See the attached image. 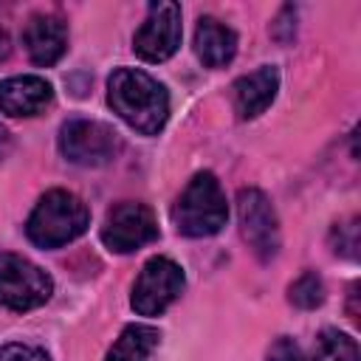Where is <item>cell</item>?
<instances>
[{"label":"cell","mask_w":361,"mask_h":361,"mask_svg":"<svg viewBox=\"0 0 361 361\" xmlns=\"http://www.w3.org/2000/svg\"><path fill=\"white\" fill-rule=\"evenodd\" d=\"M107 102L118 118L144 135H155L169 118L166 87L138 68H116L107 79Z\"/></svg>","instance_id":"cell-1"},{"label":"cell","mask_w":361,"mask_h":361,"mask_svg":"<svg viewBox=\"0 0 361 361\" xmlns=\"http://www.w3.org/2000/svg\"><path fill=\"white\" fill-rule=\"evenodd\" d=\"M90 226L87 206L68 189H51L45 192L34 212L28 214L25 234L39 248H59L82 237Z\"/></svg>","instance_id":"cell-2"},{"label":"cell","mask_w":361,"mask_h":361,"mask_svg":"<svg viewBox=\"0 0 361 361\" xmlns=\"http://www.w3.org/2000/svg\"><path fill=\"white\" fill-rule=\"evenodd\" d=\"M175 228L186 237H212L228 220V203L220 180L212 172H197L172 209Z\"/></svg>","instance_id":"cell-3"},{"label":"cell","mask_w":361,"mask_h":361,"mask_svg":"<svg viewBox=\"0 0 361 361\" xmlns=\"http://www.w3.org/2000/svg\"><path fill=\"white\" fill-rule=\"evenodd\" d=\"M54 293L51 276L20 254H0V307L25 313L45 305Z\"/></svg>","instance_id":"cell-4"},{"label":"cell","mask_w":361,"mask_h":361,"mask_svg":"<svg viewBox=\"0 0 361 361\" xmlns=\"http://www.w3.org/2000/svg\"><path fill=\"white\" fill-rule=\"evenodd\" d=\"M121 149L118 133L93 118H71L59 130V152L79 166H104Z\"/></svg>","instance_id":"cell-5"},{"label":"cell","mask_w":361,"mask_h":361,"mask_svg":"<svg viewBox=\"0 0 361 361\" xmlns=\"http://www.w3.org/2000/svg\"><path fill=\"white\" fill-rule=\"evenodd\" d=\"M183 290V271L175 259L169 257H152L144 262L133 293L130 305L138 316H161Z\"/></svg>","instance_id":"cell-6"},{"label":"cell","mask_w":361,"mask_h":361,"mask_svg":"<svg viewBox=\"0 0 361 361\" xmlns=\"http://www.w3.org/2000/svg\"><path fill=\"white\" fill-rule=\"evenodd\" d=\"M155 237H158V220L149 206L135 203V200H121L110 206L104 226H102V243L110 251L130 254L152 243Z\"/></svg>","instance_id":"cell-7"},{"label":"cell","mask_w":361,"mask_h":361,"mask_svg":"<svg viewBox=\"0 0 361 361\" xmlns=\"http://www.w3.org/2000/svg\"><path fill=\"white\" fill-rule=\"evenodd\" d=\"M237 214H240V234L248 243V248L262 262L274 259L279 251V220L268 195L259 189H240Z\"/></svg>","instance_id":"cell-8"},{"label":"cell","mask_w":361,"mask_h":361,"mask_svg":"<svg viewBox=\"0 0 361 361\" xmlns=\"http://www.w3.org/2000/svg\"><path fill=\"white\" fill-rule=\"evenodd\" d=\"M180 6L178 3H152L147 20L141 23V28L133 37V51L144 59V62H164L169 59L178 45H180Z\"/></svg>","instance_id":"cell-9"},{"label":"cell","mask_w":361,"mask_h":361,"mask_svg":"<svg viewBox=\"0 0 361 361\" xmlns=\"http://www.w3.org/2000/svg\"><path fill=\"white\" fill-rule=\"evenodd\" d=\"M54 99V87L48 79L37 73H23V76H8L0 82V113L25 118L42 113Z\"/></svg>","instance_id":"cell-10"},{"label":"cell","mask_w":361,"mask_h":361,"mask_svg":"<svg viewBox=\"0 0 361 361\" xmlns=\"http://www.w3.org/2000/svg\"><path fill=\"white\" fill-rule=\"evenodd\" d=\"M23 45L34 65H56L68 51V28L56 14H34L23 31Z\"/></svg>","instance_id":"cell-11"},{"label":"cell","mask_w":361,"mask_h":361,"mask_svg":"<svg viewBox=\"0 0 361 361\" xmlns=\"http://www.w3.org/2000/svg\"><path fill=\"white\" fill-rule=\"evenodd\" d=\"M234 110L243 121L257 118L259 113H265L271 107V102L276 99L279 90V71L274 65H262L245 76H240L234 82Z\"/></svg>","instance_id":"cell-12"},{"label":"cell","mask_w":361,"mask_h":361,"mask_svg":"<svg viewBox=\"0 0 361 361\" xmlns=\"http://www.w3.org/2000/svg\"><path fill=\"white\" fill-rule=\"evenodd\" d=\"M195 51L206 68H223L237 54V34L214 17H200L195 28Z\"/></svg>","instance_id":"cell-13"},{"label":"cell","mask_w":361,"mask_h":361,"mask_svg":"<svg viewBox=\"0 0 361 361\" xmlns=\"http://www.w3.org/2000/svg\"><path fill=\"white\" fill-rule=\"evenodd\" d=\"M158 330L149 324H127L107 350L104 361H147L158 347Z\"/></svg>","instance_id":"cell-14"},{"label":"cell","mask_w":361,"mask_h":361,"mask_svg":"<svg viewBox=\"0 0 361 361\" xmlns=\"http://www.w3.org/2000/svg\"><path fill=\"white\" fill-rule=\"evenodd\" d=\"M319 361H358V344L347 333H338L333 327L319 333Z\"/></svg>","instance_id":"cell-15"},{"label":"cell","mask_w":361,"mask_h":361,"mask_svg":"<svg viewBox=\"0 0 361 361\" xmlns=\"http://www.w3.org/2000/svg\"><path fill=\"white\" fill-rule=\"evenodd\" d=\"M288 299H290V305H296V307H302V310L319 307V305L324 302V282H322V276L313 274V271H305V274L288 288Z\"/></svg>","instance_id":"cell-16"},{"label":"cell","mask_w":361,"mask_h":361,"mask_svg":"<svg viewBox=\"0 0 361 361\" xmlns=\"http://www.w3.org/2000/svg\"><path fill=\"white\" fill-rule=\"evenodd\" d=\"M333 251L336 254H344L350 259H355V248H358V220H350V223H341L333 228Z\"/></svg>","instance_id":"cell-17"},{"label":"cell","mask_w":361,"mask_h":361,"mask_svg":"<svg viewBox=\"0 0 361 361\" xmlns=\"http://www.w3.org/2000/svg\"><path fill=\"white\" fill-rule=\"evenodd\" d=\"M268 361H310V358L305 355V350H302L293 338L282 336V338H276V341L268 347Z\"/></svg>","instance_id":"cell-18"},{"label":"cell","mask_w":361,"mask_h":361,"mask_svg":"<svg viewBox=\"0 0 361 361\" xmlns=\"http://www.w3.org/2000/svg\"><path fill=\"white\" fill-rule=\"evenodd\" d=\"M0 361H51L45 350L31 344H6L0 347Z\"/></svg>","instance_id":"cell-19"},{"label":"cell","mask_w":361,"mask_h":361,"mask_svg":"<svg viewBox=\"0 0 361 361\" xmlns=\"http://www.w3.org/2000/svg\"><path fill=\"white\" fill-rule=\"evenodd\" d=\"M8 147H11V138H8V130L0 124V161H3V155L8 152Z\"/></svg>","instance_id":"cell-20"},{"label":"cell","mask_w":361,"mask_h":361,"mask_svg":"<svg viewBox=\"0 0 361 361\" xmlns=\"http://www.w3.org/2000/svg\"><path fill=\"white\" fill-rule=\"evenodd\" d=\"M8 51H11V42H8V34L0 28V59H6L8 56Z\"/></svg>","instance_id":"cell-21"}]
</instances>
